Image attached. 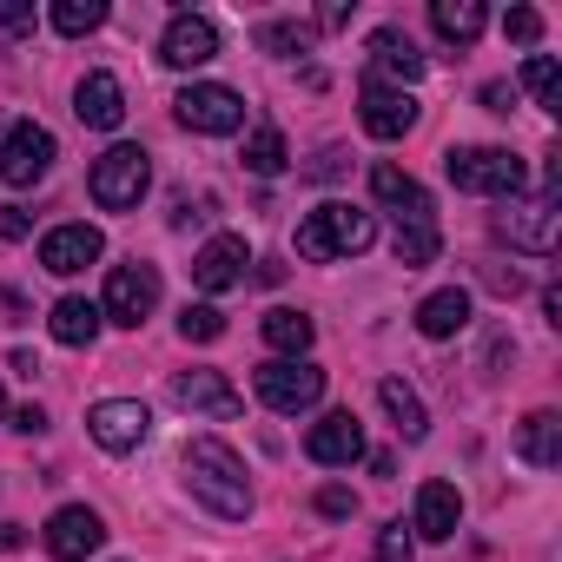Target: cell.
Wrapping results in <instances>:
<instances>
[{"instance_id": "ee69618b", "label": "cell", "mask_w": 562, "mask_h": 562, "mask_svg": "<svg viewBox=\"0 0 562 562\" xmlns=\"http://www.w3.org/2000/svg\"><path fill=\"white\" fill-rule=\"evenodd\" d=\"M0 417H8V397H0Z\"/></svg>"}, {"instance_id": "b9f144b4", "label": "cell", "mask_w": 562, "mask_h": 562, "mask_svg": "<svg viewBox=\"0 0 562 562\" xmlns=\"http://www.w3.org/2000/svg\"><path fill=\"white\" fill-rule=\"evenodd\" d=\"M351 21V8H338V0H331V8H318V27H345Z\"/></svg>"}, {"instance_id": "7402d4cb", "label": "cell", "mask_w": 562, "mask_h": 562, "mask_svg": "<svg viewBox=\"0 0 562 562\" xmlns=\"http://www.w3.org/2000/svg\"><path fill=\"white\" fill-rule=\"evenodd\" d=\"M371 67L384 74V80H424V54H417V41L411 34H397V27H378L371 34Z\"/></svg>"}, {"instance_id": "ba28073f", "label": "cell", "mask_w": 562, "mask_h": 562, "mask_svg": "<svg viewBox=\"0 0 562 562\" xmlns=\"http://www.w3.org/2000/svg\"><path fill=\"white\" fill-rule=\"evenodd\" d=\"M54 172V133L21 120L8 126V139H0V186H41Z\"/></svg>"}, {"instance_id": "44dd1931", "label": "cell", "mask_w": 562, "mask_h": 562, "mask_svg": "<svg viewBox=\"0 0 562 562\" xmlns=\"http://www.w3.org/2000/svg\"><path fill=\"white\" fill-rule=\"evenodd\" d=\"M457 522H463V496L450 490V483H424L417 490V536H430V542H450L457 536Z\"/></svg>"}, {"instance_id": "74e56055", "label": "cell", "mask_w": 562, "mask_h": 562, "mask_svg": "<svg viewBox=\"0 0 562 562\" xmlns=\"http://www.w3.org/2000/svg\"><path fill=\"white\" fill-rule=\"evenodd\" d=\"M0 238H27V212L21 205H0Z\"/></svg>"}, {"instance_id": "277c9868", "label": "cell", "mask_w": 562, "mask_h": 562, "mask_svg": "<svg viewBox=\"0 0 562 562\" xmlns=\"http://www.w3.org/2000/svg\"><path fill=\"white\" fill-rule=\"evenodd\" d=\"M251 391H258V404H265V411L299 417V411H312V404L325 397V371H318V364H305V358H271V364H258V371H251Z\"/></svg>"}, {"instance_id": "ab89813d", "label": "cell", "mask_w": 562, "mask_h": 562, "mask_svg": "<svg viewBox=\"0 0 562 562\" xmlns=\"http://www.w3.org/2000/svg\"><path fill=\"white\" fill-rule=\"evenodd\" d=\"M14 430H27V437H34V430H47V411H41V404H27V411H14Z\"/></svg>"}, {"instance_id": "d4e9b609", "label": "cell", "mask_w": 562, "mask_h": 562, "mask_svg": "<svg viewBox=\"0 0 562 562\" xmlns=\"http://www.w3.org/2000/svg\"><path fill=\"white\" fill-rule=\"evenodd\" d=\"M47 325H54V338H60V345H74V351H87V345L100 338V305H87V299H60Z\"/></svg>"}, {"instance_id": "8992f818", "label": "cell", "mask_w": 562, "mask_h": 562, "mask_svg": "<svg viewBox=\"0 0 562 562\" xmlns=\"http://www.w3.org/2000/svg\"><path fill=\"white\" fill-rule=\"evenodd\" d=\"M496 232H503L516 251L549 258V251H555V232H562V199H555V186L536 192V199H509V212L496 218Z\"/></svg>"}, {"instance_id": "3957f363", "label": "cell", "mask_w": 562, "mask_h": 562, "mask_svg": "<svg viewBox=\"0 0 562 562\" xmlns=\"http://www.w3.org/2000/svg\"><path fill=\"white\" fill-rule=\"evenodd\" d=\"M443 172L457 192H483V199H516L522 192V159L509 146H450Z\"/></svg>"}, {"instance_id": "ac0fdd59", "label": "cell", "mask_w": 562, "mask_h": 562, "mask_svg": "<svg viewBox=\"0 0 562 562\" xmlns=\"http://www.w3.org/2000/svg\"><path fill=\"white\" fill-rule=\"evenodd\" d=\"M371 192L397 212V225H430V192H424L404 166H391V159H384V166H371Z\"/></svg>"}, {"instance_id": "4316f807", "label": "cell", "mask_w": 562, "mask_h": 562, "mask_svg": "<svg viewBox=\"0 0 562 562\" xmlns=\"http://www.w3.org/2000/svg\"><path fill=\"white\" fill-rule=\"evenodd\" d=\"M430 27H437L443 41L470 47V41L483 34V8H476V0H437V8H430Z\"/></svg>"}, {"instance_id": "484cf974", "label": "cell", "mask_w": 562, "mask_h": 562, "mask_svg": "<svg viewBox=\"0 0 562 562\" xmlns=\"http://www.w3.org/2000/svg\"><path fill=\"white\" fill-rule=\"evenodd\" d=\"M378 397H384V411H391V424H397V437H411V443H424V430H430V417H424V404H417V391H411L404 378H384V384H378Z\"/></svg>"}, {"instance_id": "5bb4252c", "label": "cell", "mask_w": 562, "mask_h": 562, "mask_svg": "<svg viewBox=\"0 0 562 562\" xmlns=\"http://www.w3.org/2000/svg\"><path fill=\"white\" fill-rule=\"evenodd\" d=\"M245 265H251L245 238H238V232H218V238L192 258V285H199V292H232V285H245Z\"/></svg>"}, {"instance_id": "9c48e42d", "label": "cell", "mask_w": 562, "mask_h": 562, "mask_svg": "<svg viewBox=\"0 0 562 562\" xmlns=\"http://www.w3.org/2000/svg\"><path fill=\"white\" fill-rule=\"evenodd\" d=\"M179 126H192V133H238L245 126V100L232 93V87H218V80H199V87H186L179 100Z\"/></svg>"}, {"instance_id": "d6a6232c", "label": "cell", "mask_w": 562, "mask_h": 562, "mask_svg": "<svg viewBox=\"0 0 562 562\" xmlns=\"http://www.w3.org/2000/svg\"><path fill=\"white\" fill-rule=\"evenodd\" d=\"M522 87H529L549 113H562V93H555V60H549V54H529V60H522Z\"/></svg>"}, {"instance_id": "d590c367", "label": "cell", "mask_w": 562, "mask_h": 562, "mask_svg": "<svg viewBox=\"0 0 562 562\" xmlns=\"http://www.w3.org/2000/svg\"><path fill=\"white\" fill-rule=\"evenodd\" d=\"M0 27H8V34H34V8H21V0H0Z\"/></svg>"}, {"instance_id": "f1b7e54d", "label": "cell", "mask_w": 562, "mask_h": 562, "mask_svg": "<svg viewBox=\"0 0 562 562\" xmlns=\"http://www.w3.org/2000/svg\"><path fill=\"white\" fill-rule=\"evenodd\" d=\"M391 251H397L404 271L430 265V258H437V225H397V245H391Z\"/></svg>"}, {"instance_id": "60d3db41", "label": "cell", "mask_w": 562, "mask_h": 562, "mask_svg": "<svg viewBox=\"0 0 562 562\" xmlns=\"http://www.w3.org/2000/svg\"><path fill=\"white\" fill-rule=\"evenodd\" d=\"M542 312H549V325H562V285H542Z\"/></svg>"}, {"instance_id": "f546056e", "label": "cell", "mask_w": 562, "mask_h": 562, "mask_svg": "<svg viewBox=\"0 0 562 562\" xmlns=\"http://www.w3.org/2000/svg\"><path fill=\"white\" fill-rule=\"evenodd\" d=\"M179 338L186 345H218L225 338V312L218 305H186L179 312Z\"/></svg>"}, {"instance_id": "7bdbcfd3", "label": "cell", "mask_w": 562, "mask_h": 562, "mask_svg": "<svg viewBox=\"0 0 562 562\" xmlns=\"http://www.w3.org/2000/svg\"><path fill=\"white\" fill-rule=\"evenodd\" d=\"M0 549H21V529L14 522H0Z\"/></svg>"}, {"instance_id": "4fadbf2b", "label": "cell", "mask_w": 562, "mask_h": 562, "mask_svg": "<svg viewBox=\"0 0 562 562\" xmlns=\"http://www.w3.org/2000/svg\"><path fill=\"white\" fill-rule=\"evenodd\" d=\"M305 457L325 463V470L358 463V457H364V424H358L351 411H325V417L312 424V437H305Z\"/></svg>"}, {"instance_id": "83f0119b", "label": "cell", "mask_w": 562, "mask_h": 562, "mask_svg": "<svg viewBox=\"0 0 562 562\" xmlns=\"http://www.w3.org/2000/svg\"><path fill=\"white\" fill-rule=\"evenodd\" d=\"M106 21V0H60L54 8V27L67 34V41H80V34H93Z\"/></svg>"}, {"instance_id": "e575fe53", "label": "cell", "mask_w": 562, "mask_h": 562, "mask_svg": "<svg viewBox=\"0 0 562 562\" xmlns=\"http://www.w3.org/2000/svg\"><path fill=\"white\" fill-rule=\"evenodd\" d=\"M378 562H411V529L404 522H384L378 529Z\"/></svg>"}, {"instance_id": "d6986e66", "label": "cell", "mask_w": 562, "mask_h": 562, "mask_svg": "<svg viewBox=\"0 0 562 562\" xmlns=\"http://www.w3.org/2000/svg\"><path fill=\"white\" fill-rule=\"evenodd\" d=\"M74 113H80V126L113 133V126L126 120V93H120V80H113V74H87L80 93H74Z\"/></svg>"}, {"instance_id": "ffe728a7", "label": "cell", "mask_w": 562, "mask_h": 562, "mask_svg": "<svg viewBox=\"0 0 562 562\" xmlns=\"http://www.w3.org/2000/svg\"><path fill=\"white\" fill-rule=\"evenodd\" d=\"M516 457H522L529 470H555V463H562V417H555V411H529V417L516 424Z\"/></svg>"}, {"instance_id": "1f68e13d", "label": "cell", "mask_w": 562, "mask_h": 562, "mask_svg": "<svg viewBox=\"0 0 562 562\" xmlns=\"http://www.w3.org/2000/svg\"><path fill=\"white\" fill-rule=\"evenodd\" d=\"M245 166H251L258 179H278V172H285V139H278L271 126L251 133V139H245Z\"/></svg>"}, {"instance_id": "2e32d148", "label": "cell", "mask_w": 562, "mask_h": 562, "mask_svg": "<svg viewBox=\"0 0 562 562\" xmlns=\"http://www.w3.org/2000/svg\"><path fill=\"white\" fill-rule=\"evenodd\" d=\"M100 251H106V238H100L93 225H54V232L41 238V265H47L54 278H74V271H87Z\"/></svg>"}, {"instance_id": "8d00e7d4", "label": "cell", "mask_w": 562, "mask_h": 562, "mask_svg": "<svg viewBox=\"0 0 562 562\" xmlns=\"http://www.w3.org/2000/svg\"><path fill=\"white\" fill-rule=\"evenodd\" d=\"M318 509H325V516H351V509H358V496L331 483V490H318Z\"/></svg>"}, {"instance_id": "8fae6325", "label": "cell", "mask_w": 562, "mask_h": 562, "mask_svg": "<svg viewBox=\"0 0 562 562\" xmlns=\"http://www.w3.org/2000/svg\"><path fill=\"white\" fill-rule=\"evenodd\" d=\"M47 555L54 562H80V555H93L100 542H106V522H100V509H87V503H67V509H54L47 516Z\"/></svg>"}, {"instance_id": "e0dca14e", "label": "cell", "mask_w": 562, "mask_h": 562, "mask_svg": "<svg viewBox=\"0 0 562 562\" xmlns=\"http://www.w3.org/2000/svg\"><path fill=\"white\" fill-rule=\"evenodd\" d=\"M172 404H186V411H199V417H218V424L245 411V397H238L218 371H179V378H172Z\"/></svg>"}, {"instance_id": "836d02e7", "label": "cell", "mask_w": 562, "mask_h": 562, "mask_svg": "<svg viewBox=\"0 0 562 562\" xmlns=\"http://www.w3.org/2000/svg\"><path fill=\"white\" fill-rule=\"evenodd\" d=\"M503 34H509L516 47H536V41H542V14H536V8H509V14H503Z\"/></svg>"}, {"instance_id": "9a60e30c", "label": "cell", "mask_w": 562, "mask_h": 562, "mask_svg": "<svg viewBox=\"0 0 562 562\" xmlns=\"http://www.w3.org/2000/svg\"><path fill=\"white\" fill-rule=\"evenodd\" d=\"M212 54H218V27H212L205 14H172V27H166V41H159V60L179 67V74H192V67H205Z\"/></svg>"}, {"instance_id": "f35d334b", "label": "cell", "mask_w": 562, "mask_h": 562, "mask_svg": "<svg viewBox=\"0 0 562 562\" xmlns=\"http://www.w3.org/2000/svg\"><path fill=\"white\" fill-rule=\"evenodd\" d=\"M483 106H490V113H509V106H516V93H509L503 80H490V87H483Z\"/></svg>"}, {"instance_id": "603a6c76", "label": "cell", "mask_w": 562, "mask_h": 562, "mask_svg": "<svg viewBox=\"0 0 562 562\" xmlns=\"http://www.w3.org/2000/svg\"><path fill=\"white\" fill-rule=\"evenodd\" d=\"M463 325H470V292H457V285H450V292H430V299L417 305V331H424V338H457Z\"/></svg>"}, {"instance_id": "6da1fadb", "label": "cell", "mask_w": 562, "mask_h": 562, "mask_svg": "<svg viewBox=\"0 0 562 562\" xmlns=\"http://www.w3.org/2000/svg\"><path fill=\"white\" fill-rule=\"evenodd\" d=\"M186 483H192V496H199L212 516H225V522H245V516H251V483H245V463H238L232 443L192 437V443H186Z\"/></svg>"}, {"instance_id": "5b68a950", "label": "cell", "mask_w": 562, "mask_h": 562, "mask_svg": "<svg viewBox=\"0 0 562 562\" xmlns=\"http://www.w3.org/2000/svg\"><path fill=\"white\" fill-rule=\"evenodd\" d=\"M146 186H153L146 146H113V153H100V159H93V179H87L93 205H106V212H133V205L146 199Z\"/></svg>"}, {"instance_id": "4dcf8cb0", "label": "cell", "mask_w": 562, "mask_h": 562, "mask_svg": "<svg viewBox=\"0 0 562 562\" xmlns=\"http://www.w3.org/2000/svg\"><path fill=\"white\" fill-rule=\"evenodd\" d=\"M258 47L265 54H312V27L305 21H265L258 27Z\"/></svg>"}, {"instance_id": "30bf717a", "label": "cell", "mask_w": 562, "mask_h": 562, "mask_svg": "<svg viewBox=\"0 0 562 562\" xmlns=\"http://www.w3.org/2000/svg\"><path fill=\"white\" fill-rule=\"evenodd\" d=\"M87 430H93V443H100V450L126 457V450H139V443H146L153 417H146V404H139V397H100V404L87 411Z\"/></svg>"}, {"instance_id": "52a82bcc", "label": "cell", "mask_w": 562, "mask_h": 562, "mask_svg": "<svg viewBox=\"0 0 562 562\" xmlns=\"http://www.w3.org/2000/svg\"><path fill=\"white\" fill-rule=\"evenodd\" d=\"M153 305H159V271H153L146 258H133V265H113L100 318H113V325H146V318H153Z\"/></svg>"}, {"instance_id": "7a4b0ae2", "label": "cell", "mask_w": 562, "mask_h": 562, "mask_svg": "<svg viewBox=\"0 0 562 562\" xmlns=\"http://www.w3.org/2000/svg\"><path fill=\"white\" fill-rule=\"evenodd\" d=\"M378 238V218L371 212H358V205H318V212H305V225H299V258H312V265H331V258H358L364 245Z\"/></svg>"}, {"instance_id": "cb8c5ba5", "label": "cell", "mask_w": 562, "mask_h": 562, "mask_svg": "<svg viewBox=\"0 0 562 562\" xmlns=\"http://www.w3.org/2000/svg\"><path fill=\"white\" fill-rule=\"evenodd\" d=\"M265 345H271L278 358H305V351H312V318H305V312H292V305L265 312Z\"/></svg>"}, {"instance_id": "7c38bea8", "label": "cell", "mask_w": 562, "mask_h": 562, "mask_svg": "<svg viewBox=\"0 0 562 562\" xmlns=\"http://www.w3.org/2000/svg\"><path fill=\"white\" fill-rule=\"evenodd\" d=\"M358 120H364V133H371V139H404V133L417 126V100H411L404 87L364 80V93H358Z\"/></svg>"}]
</instances>
